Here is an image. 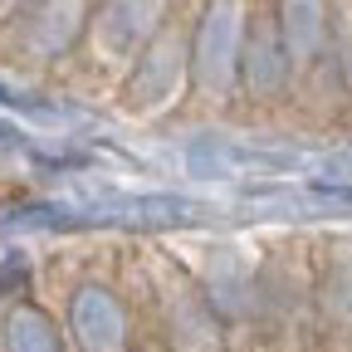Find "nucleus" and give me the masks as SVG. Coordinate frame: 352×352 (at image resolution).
<instances>
[{"instance_id":"4","label":"nucleus","mask_w":352,"mask_h":352,"mask_svg":"<svg viewBox=\"0 0 352 352\" xmlns=\"http://www.w3.org/2000/svg\"><path fill=\"white\" fill-rule=\"evenodd\" d=\"M176 15V0H94L78 59L122 78V69L142 54V44Z\"/></svg>"},{"instance_id":"9","label":"nucleus","mask_w":352,"mask_h":352,"mask_svg":"<svg viewBox=\"0 0 352 352\" xmlns=\"http://www.w3.org/2000/svg\"><path fill=\"white\" fill-rule=\"evenodd\" d=\"M30 132L10 118V113H0V157H30Z\"/></svg>"},{"instance_id":"7","label":"nucleus","mask_w":352,"mask_h":352,"mask_svg":"<svg viewBox=\"0 0 352 352\" xmlns=\"http://www.w3.org/2000/svg\"><path fill=\"white\" fill-rule=\"evenodd\" d=\"M0 352H69L59 314H50L34 294L0 308Z\"/></svg>"},{"instance_id":"2","label":"nucleus","mask_w":352,"mask_h":352,"mask_svg":"<svg viewBox=\"0 0 352 352\" xmlns=\"http://www.w3.org/2000/svg\"><path fill=\"white\" fill-rule=\"evenodd\" d=\"M191 98V44H186V15L176 10L132 59L118 78V103L127 113H166V103Z\"/></svg>"},{"instance_id":"8","label":"nucleus","mask_w":352,"mask_h":352,"mask_svg":"<svg viewBox=\"0 0 352 352\" xmlns=\"http://www.w3.org/2000/svg\"><path fill=\"white\" fill-rule=\"evenodd\" d=\"M34 289V259L25 250H10V254H0V308L25 298Z\"/></svg>"},{"instance_id":"10","label":"nucleus","mask_w":352,"mask_h":352,"mask_svg":"<svg viewBox=\"0 0 352 352\" xmlns=\"http://www.w3.org/2000/svg\"><path fill=\"white\" fill-rule=\"evenodd\" d=\"M132 352H171V347L162 342V333H157V328H147V333H138V342H132Z\"/></svg>"},{"instance_id":"5","label":"nucleus","mask_w":352,"mask_h":352,"mask_svg":"<svg viewBox=\"0 0 352 352\" xmlns=\"http://www.w3.org/2000/svg\"><path fill=\"white\" fill-rule=\"evenodd\" d=\"M88 15H94V0H25L0 30H6V44L20 64L59 69L78 59Z\"/></svg>"},{"instance_id":"1","label":"nucleus","mask_w":352,"mask_h":352,"mask_svg":"<svg viewBox=\"0 0 352 352\" xmlns=\"http://www.w3.org/2000/svg\"><path fill=\"white\" fill-rule=\"evenodd\" d=\"M240 39H245V0H201L186 15L196 103L215 108L240 94Z\"/></svg>"},{"instance_id":"3","label":"nucleus","mask_w":352,"mask_h":352,"mask_svg":"<svg viewBox=\"0 0 352 352\" xmlns=\"http://www.w3.org/2000/svg\"><path fill=\"white\" fill-rule=\"evenodd\" d=\"M59 328H64L69 352H132V342H138L127 294L103 274H83L69 284Z\"/></svg>"},{"instance_id":"6","label":"nucleus","mask_w":352,"mask_h":352,"mask_svg":"<svg viewBox=\"0 0 352 352\" xmlns=\"http://www.w3.org/2000/svg\"><path fill=\"white\" fill-rule=\"evenodd\" d=\"M289 50H284V34L274 20V6H254L245 10V39H240V94L245 98H274L284 94L289 83Z\"/></svg>"}]
</instances>
